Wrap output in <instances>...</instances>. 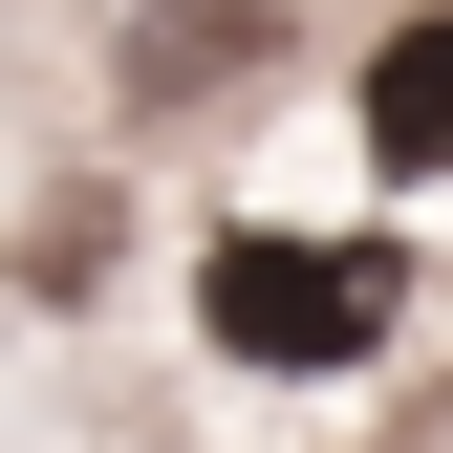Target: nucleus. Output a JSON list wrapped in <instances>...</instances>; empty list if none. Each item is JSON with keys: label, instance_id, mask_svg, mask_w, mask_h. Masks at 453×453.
Segmentation results:
<instances>
[{"label": "nucleus", "instance_id": "nucleus-1", "mask_svg": "<svg viewBox=\"0 0 453 453\" xmlns=\"http://www.w3.org/2000/svg\"><path fill=\"white\" fill-rule=\"evenodd\" d=\"M195 324H216V367H367L388 346V259L367 238H280V216H238V238L195 259Z\"/></svg>", "mask_w": 453, "mask_h": 453}, {"label": "nucleus", "instance_id": "nucleus-2", "mask_svg": "<svg viewBox=\"0 0 453 453\" xmlns=\"http://www.w3.org/2000/svg\"><path fill=\"white\" fill-rule=\"evenodd\" d=\"M367 151H388V173H453V0L367 43Z\"/></svg>", "mask_w": 453, "mask_h": 453}, {"label": "nucleus", "instance_id": "nucleus-3", "mask_svg": "<svg viewBox=\"0 0 453 453\" xmlns=\"http://www.w3.org/2000/svg\"><path fill=\"white\" fill-rule=\"evenodd\" d=\"M259 22H280V0H151L130 87H238V65H259Z\"/></svg>", "mask_w": 453, "mask_h": 453}]
</instances>
